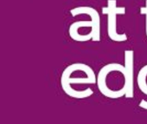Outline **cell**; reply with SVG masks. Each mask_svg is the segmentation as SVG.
Listing matches in <instances>:
<instances>
[{"mask_svg":"<svg viewBox=\"0 0 147 124\" xmlns=\"http://www.w3.org/2000/svg\"><path fill=\"white\" fill-rule=\"evenodd\" d=\"M97 77L94 74L87 75L85 77L79 76L78 77H73L66 69L63 70L61 77V85L63 91L70 97L75 99H84L94 95V90L87 88L83 90H76L73 89V84H95Z\"/></svg>","mask_w":147,"mask_h":124,"instance_id":"1","label":"cell"},{"mask_svg":"<svg viewBox=\"0 0 147 124\" xmlns=\"http://www.w3.org/2000/svg\"><path fill=\"white\" fill-rule=\"evenodd\" d=\"M102 13L107 15V34L111 40L114 42H125L128 37L125 33L119 34L117 31V15L125 13V7H118L116 0H108L107 6L102 8Z\"/></svg>","mask_w":147,"mask_h":124,"instance_id":"2","label":"cell"},{"mask_svg":"<svg viewBox=\"0 0 147 124\" xmlns=\"http://www.w3.org/2000/svg\"><path fill=\"white\" fill-rule=\"evenodd\" d=\"M125 98L131 99L134 96V51L128 49L125 51Z\"/></svg>","mask_w":147,"mask_h":124,"instance_id":"3","label":"cell"},{"mask_svg":"<svg viewBox=\"0 0 147 124\" xmlns=\"http://www.w3.org/2000/svg\"><path fill=\"white\" fill-rule=\"evenodd\" d=\"M70 14L72 17H76L78 15L86 14L91 17V19L94 21V29H92L94 32V42H100V17L99 12L93 7L89 6H79L76 7L70 11Z\"/></svg>","mask_w":147,"mask_h":124,"instance_id":"4","label":"cell"},{"mask_svg":"<svg viewBox=\"0 0 147 124\" xmlns=\"http://www.w3.org/2000/svg\"><path fill=\"white\" fill-rule=\"evenodd\" d=\"M94 21L91 19V21H77V22H75L73 23L70 26H69V29H68V33H69V36L70 37L75 40L76 42H79V39H80V35L81 33H79V30L81 28H92L94 29Z\"/></svg>","mask_w":147,"mask_h":124,"instance_id":"5","label":"cell"},{"mask_svg":"<svg viewBox=\"0 0 147 124\" xmlns=\"http://www.w3.org/2000/svg\"><path fill=\"white\" fill-rule=\"evenodd\" d=\"M140 13L142 15L145 16V32H146V37H147V0L145 1V6L144 7H141Z\"/></svg>","mask_w":147,"mask_h":124,"instance_id":"6","label":"cell"},{"mask_svg":"<svg viewBox=\"0 0 147 124\" xmlns=\"http://www.w3.org/2000/svg\"><path fill=\"white\" fill-rule=\"evenodd\" d=\"M138 106H139L141 108H144V109H146V110H147V101H145L144 99L141 100L140 102L138 103Z\"/></svg>","mask_w":147,"mask_h":124,"instance_id":"7","label":"cell"}]
</instances>
